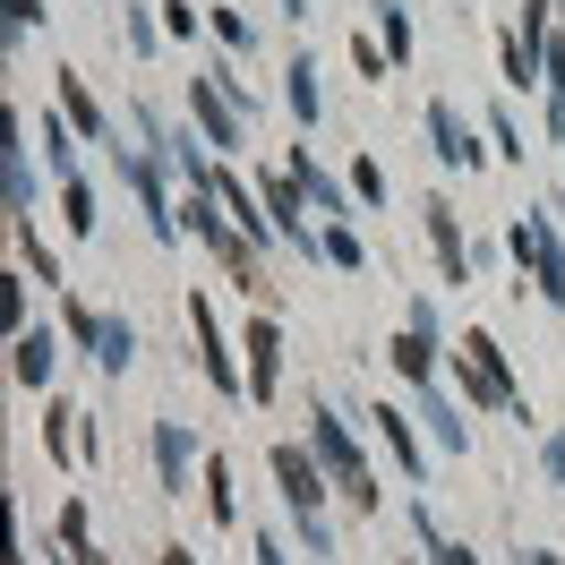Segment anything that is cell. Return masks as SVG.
<instances>
[{
    "instance_id": "1",
    "label": "cell",
    "mask_w": 565,
    "mask_h": 565,
    "mask_svg": "<svg viewBox=\"0 0 565 565\" xmlns=\"http://www.w3.org/2000/svg\"><path fill=\"white\" fill-rule=\"evenodd\" d=\"M275 480H282V505H291L300 540H309V557H334V540H326V462L309 446H275Z\"/></svg>"
},
{
    "instance_id": "2",
    "label": "cell",
    "mask_w": 565,
    "mask_h": 565,
    "mask_svg": "<svg viewBox=\"0 0 565 565\" xmlns=\"http://www.w3.org/2000/svg\"><path fill=\"white\" fill-rule=\"evenodd\" d=\"M309 455L326 462V480L343 489V505H360V514H377V480H369V462H360V446H352V428H343V412H309Z\"/></svg>"
},
{
    "instance_id": "3",
    "label": "cell",
    "mask_w": 565,
    "mask_h": 565,
    "mask_svg": "<svg viewBox=\"0 0 565 565\" xmlns=\"http://www.w3.org/2000/svg\"><path fill=\"white\" fill-rule=\"evenodd\" d=\"M505 248H514V266H531V291L540 300H565V241L548 214H523L514 232H505Z\"/></svg>"
},
{
    "instance_id": "4",
    "label": "cell",
    "mask_w": 565,
    "mask_h": 565,
    "mask_svg": "<svg viewBox=\"0 0 565 565\" xmlns=\"http://www.w3.org/2000/svg\"><path fill=\"white\" fill-rule=\"evenodd\" d=\"M455 377H462V394H471V403L523 412V386L505 377V360H497V343H489V334H462V343H455Z\"/></svg>"
},
{
    "instance_id": "5",
    "label": "cell",
    "mask_w": 565,
    "mask_h": 565,
    "mask_svg": "<svg viewBox=\"0 0 565 565\" xmlns=\"http://www.w3.org/2000/svg\"><path fill=\"white\" fill-rule=\"evenodd\" d=\"M61 326H70L77 343L95 352V369H111V377H120V369L138 360V326H129V318H95L86 300H70V309H61Z\"/></svg>"
},
{
    "instance_id": "6",
    "label": "cell",
    "mask_w": 565,
    "mask_h": 565,
    "mask_svg": "<svg viewBox=\"0 0 565 565\" xmlns=\"http://www.w3.org/2000/svg\"><path fill=\"white\" fill-rule=\"evenodd\" d=\"M394 377H412V386H437V300H412V326L386 343Z\"/></svg>"
},
{
    "instance_id": "7",
    "label": "cell",
    "mask_w": 565,
    "mask_h": 565,
    "mask_svg": "<svg viewBox=\"0 0 565 565\" xmlns=\"http://www.w3.org/2000/svg\"><path fill=\"white\" fill-rule=\"evenodd\" d=\"M282 386V343H275V318H248V403H275Z\"/></svg>"
},
{
    "instance_id": "8",
    "label": "cell",
    "mask_w": 565,
    "mask_h": 565,
    "mask_svg": "<svg viewBox=\"0 0 565 565\" xmlns=\"http://www.w3.org/2000/svg\"><path fill=\"white\" fill-rule=\"evenodd\" d=\"M189 326H198V369H206V386H214V394H241V369H232V352H223L206 300H189Z\"/></svg>"
},
{
    "instance_id": "9",
    "label": "cell",
    "mask_w": 565,
    "mask_h": 565,
    "mask_svg": "<svg viewBox=\"0 0 565 565\" xmlns=\"http://www.w3.org/2000/svg\"><path fill=\"white\" fill-rule=\"evenodd\" d=\"M428 154H437V163H455V172H471V163H480V146H471V129H462V111L446 104V95H437V104H428Z\"/></svg>"
},
{
    "instance_id": "10",
    "label": "cell",
    "mask_w": 565,
    "mask_h": 565,
    "mask_svg": "<svg viewBox=\"0 0 565 565\" xmlns=\"http://www.w3.org/2000/svg\"><path fill=\"white\" fill-rule=\"evenodd\" d=\"M428 241H437V266H446V282H471V248H462V223H455V206L446 198H428Z\"/></svg>"
},
{
    "instance_id": "11",
    "label": "cell",
    "mask_w": 565,
    "mask_h": 565,
    "mask_svg": "<svg viewBox=\"0 0 565 565\" xmlns=\"http://www.w3.org/2000/svg\"><path fill=\"white\" fill-rule=\"evenodd\" d=\"M61 104H70V120H77V138H86V146H120V138H111V111L86 95V77H77V70H61Z\"/></svg>"
},
{
    "instance_id": "12",
    "label": "cell",
    "mask_w": 565,
    "mask_h": 565,
    "mask_svg": "<svg viewBox=\"0 0 565 565\" xmlns=\"http://www.w3.org/2000/svg\"><path fill=\"white\" fill-rule=\"evenodd\" d=\"M52 360H61V334H52V326H26V334H18V360H9V377H18V386H43Z\"/></svg>"
},
{
    "instance_id": "13",
    "label": "cell",
    "mask_w": 565,
    "mask_h": 565,
    "mask_svg": "<svg viewBox=\"0 0 565 565\" xmlns=\"http://www.w3.org/2000/svg\"><path fill=\"white\" fill-rule=\"evenodd\" d=\"M282 172L300 180V198H309L318 214H352V198H343V189H334V180L318 172V154H309V146H291V163H282Z\"/></svg>"
},
{
    "instance_id": "14",
    "label": "cell",
    "mask_w": 565,
    "mask_h": 565,
    "mask_svg": "<svg viewBox=\"0 0 565 565\" xmlns=\"http://www.w3.org/2000/svg\"><path fill=\"white\" fill-rule=\"evenodd\" d=\"M146 446H154V471H163V489H180V471L198 462V437H189L180 420H154V437H146Z\"/></svg>"
},
{
    "instance_id": "15",
    "label": "cell",
    "mask_w": 565,
    "mask_h": 565,
    "mask_svg": "<svg viewBox=\"0 0 565 565\" xmlns=\"http://www.w3.org/2000/svg\"><path fill=\"white\" fill-rule=\"evenodd\" d=\"M369 428L386 437V455L403 462V480H420V471H428V455H420V446H412V420H403L394 403H377V412H369Z\"/></svg>"
},
{
    "instance_id": "16",
    "label": "cell",
    "mask_w": 565,
    "mask_h": 565,
    "mask_svg": "<svg viewBox=\"0 0 565 565\" xmlns=\"http://www.w3.org/2000/svg\"><path fill=\"white\" fill-rule=\"evenodd\" d=\"M9 241H18V257H26V275H43V291H61V257L43 248V232L26 223V214H9Z\"/></svg>"
},
{
    "instance_id": "17",
    "label": "cell",
    "mask_w": 565,
    "mask_h": 565,
    "mask_svg": "<svg viewBox=\"0 0 565 565\" xmlns=\"http://www.w3.org/2000/svg\"><path fill=\"white\" fill-rule=\"evenodd\" d=\"M420 420H428V437H437L446 455H462V446H471V428L455 420V403H446V394H437V386H420Z\"/></svg>"
},
{
    "instance_id": "18",
    "label": "cell",
    "mask_w": 565,
    "mask_h": 565,
    "mask_svg": "<svg viewBox=\"0 0 565 565\" xmlns=\"http://www.w3.org/2000/svg\"><path fill=\"white\" fill-rule=\"evenodd\" d=\"M282 104H291V120H300V129H318V61H309V52H300V61H291V86H282Z\"/></svg>"
},
{
    "instance_id": "19",
    "label": "cell",
    "mask_w": 565,
    "mask_h": 565,
    "mask_svg": "<svg viewBox=\"0 0 565 565\" xmlns=\"http://www.w3.org/2000/svg\"><path fill=\"white\" fill-rule=\"evenodd\" d=\"M86 412H70V403H61V412H52V420H43V446H52V462H86Z\"/></svg>"
},
{
    "instance_id": "20",
    "label": "cell",
    "mask_w": 565,
    "mask_h": 565,
    "mask_svg": "<svg viewBox=\"0 0 565 565\" xmlns=\"http://www.w3.org/2000/svg\"><path fill=\"white\" fill-rule=\"evenodd\" d=\"M412 531H420L428 565H480L471 548H462V540H446V531H437V514H428V505H412Z\"/></svg>"
},
{
    "instance_id": "21",
    "label": "cell",
    "mask_w": 565,
    "mask_h": 565,
    "mask_svg": "<svg viewBox=\"0 0 565 565\" xmlns=\"http://www.w3.org/2000/svg\"><path fill=\"white\" fill-rule=\"evenodd\" d=\"M61 548H70V565H111L104 548H95V531H86V505H70V514H61Z\"/></svg>"
},
{
    "instance_id": "22",
    "label": "cell",
    "mask_w": 565,
    "mask_h": 565,
    "mask_svg": "<svg viewBox=\"0 0 565 565\" xmlns=\"http://www.w3.org/2000/svg\"><path fill=\"white\" fill-rule=\"evenodd\" d=\"M206 505H214V523H241V497H232V462L206 455Z\"/></svg>"
},
{
    "instance_id": "23",
    "label": "cell",
    "mask_w": 565,
    "mask_h": 565,
    "mask_svg": "<svg viewBox=\"0 0 565 565\" xmlns=\"http://www.w3.org/2000/svg\"><path fill=\"white\" fill-rule=\"evenodd\" d=\"M377 26H386V61H412V18H403V0H377Z\"/></svg>"
},
{
    "instance_id": "24",
    "label": "cell",
    "mask_w": 565,
    "mask_h": 565,
    "mask_svg": "<svg viewBox=\"0 0 565 565\" xmlns=\"http://www.w3.org/2000/svg\"><path fill=\"white\" fill-rule=\"evenodd\" d=\"M43 163H52V180H77V146L61 138V120L43 111Z\"/></svg>"
},
{
    "instance_id": "25",
    "label": "cell",
    "mask_w": 565,
    "mask_h": 565,
    "mask_svg": "<svg viewBox=\"0 0 565 565\" xmlns=\"http://www.w3.org/2000/svg\"><path fill=\"white\" fill-rule=\"evenodd\" d=\"M318 257H326V266H369V248H360L343 223H326V232H318Z\"/></svg>"
},
{
    "instance_id": "26",
    "label": "cell",
    "mask_w": 565,
    "mask_h": 565,
    "mask_svg": "<svg viewBox=\"0 0 565 565\" xmlns=\"http://www.w3.org/2000/svg\"><path fill=\"white\" fill-rule=\"evenodd\" d=\"M61 206H70V232H95L104 214H95V189L86 180H61Z\"/></svg>"
},
{
    "instance_id": "27",
    "label": "cell",
    "mask_w": 565,
    "mask_h": 565,
    "mask_svg": "<svg viewBox=\"0 0 565 565\" xmlns=\"http://www.w3.org/2000/svg\"><path fill=\"white\" fill-rule=\"evenodd\" d=\"M352 198H360V206H386V163L360 154V163H352Z\"/></svg>"
},
{
    "instance_id": "28",
    "label": "cell",
    "mask_w": 565,
    "mask_h": 565,
    "mask_svg": "<svg viewBox=\"0 0 565 565\" xmlns=\"http://www.w3.org/2000/svg\"><path fill=\"white\" fill-rule=\"evenodd\" d=\"M206 26H214V35H223V43H232V52H257V26H248L241 9H214Z\"/></svg>"
},
{
    "instance_id": "29",
    "label": "cell",
    "mask_w": 565,
    "mask_h": 565,
    "mask_svg": "<svg viewBox=\"0 0 565 565\" xmlns=\"http://www.w3.org/2000/svg\"><path fill=\"white\" fill-rule=\"evenodd\" d=\"M489 138L505 146V154H514V163H523V154H531V146H523V129H514V111H489Z\"/></svg>"
},
{
    "instance_id": "30",
    "label": "cell",
    "mask_w": 565,
    "mask_h": 565,
    "mask_svg": "<svg viewBox=\"0 0 565 565\" xmlns=\"http://www.w3.org/2000/svg\"><path fill=\"white\" fill-rule=\"evenodd\" d=\"M163 26H172V35L189 43V35H198V9H189V0H163Z\"/></svg>"
},
{
    "instance_id": "31",
    "label": "cell",
    "mask_w": 565,
    "mask_h": 565,
    "mask_svg": "<svg viewBox=\"0 0 565 565\" xmlns=\"http://www.w3.org/2000/svg\"><path fill=\"white\" fill-rule=\"evenodd\" d=\"M352 70H360V77H386V52H377V43L360 35V43H352Z\"/></svg>"
},
{
    "instance_id": "32",
    "label": "cell",
    "mask_w": 565,
    "mask_h": 565,
    "mask_svg": "<svg viewBox=\"0 0 565 565\" xmlns=\"http://www.w3.org/2000/svg\"><path fill=\"white\" fill-rule=\"evenodd\" d=\"M540 471H548V480L565 489V437H548V446H540Z\"/></svg>"
},
{
    "instance_id": "33",
    "label": "cell",
    "mask_w": 565,
    "mask_h": 565,
    "mask_svg": "<svg viewBox=\"0 0 565 565\" xmlns=\"http://www.w3.org/2000/svg\"><path fill=\"white\" fill-rule=\"evenodd\" d=\"M35 18H43L35 0H9V35H26V26H35Z\"/></svg>"
},
{
    "instance_id": "34",
    "label": "cell",
    "mask_w": 565,
    "mask_h": 565,
    "mask_svg": "<svg viewBox=\"0 0 565 565\" xmlns=\"http://www.w3.org/2000/svg\"><path fill=\"white\" fill-rule=\"evenodd\" d=\"M257 565H282V548H275V531H257Z\"/></svg>"
},
{
    "instance_id": "35",
    "label": "cell",
    "mask_w": 565,
    "mask_h": 565,
    "mask_svg": "<svg viewBox=\"0 0 565 565\" xmlns=\"http://www.w3.org/2000/svg\"><path fill=\"white\" fill-rule=\"evenodd\" d=\"M163 565H198V557H189V548H163Z\"/></svg>"
},
{
    "instance_id": "36",
    "label": "cell",
    "mask_w": 565,
    "mask_h": 565,
    "mask_svg": "<svg viewBox=\"0 0 565 565\" xmlns=\"http://www.w3.org/2000/svg\"><path fill=\"white\" fill-rule=\"evenodd\" d=\"M523 565H565V557H548V548H531V557H523Z\"/></svg>"
},
{
    "instance_id": "37",
    "label": "cell",
    "mask_w": 565,
    "mask_h": 565,
    "mask_svg": "<svg viewBox=\"0 0 565 565\" xmlns=\"http://www.w3.org/2000/svg\"><path fill=\"white\" fill-rule=\"evenodd\" d=\"M282 9H291V18H300V9H309V0H282Z\"/></svg>"
}]
</instances>
